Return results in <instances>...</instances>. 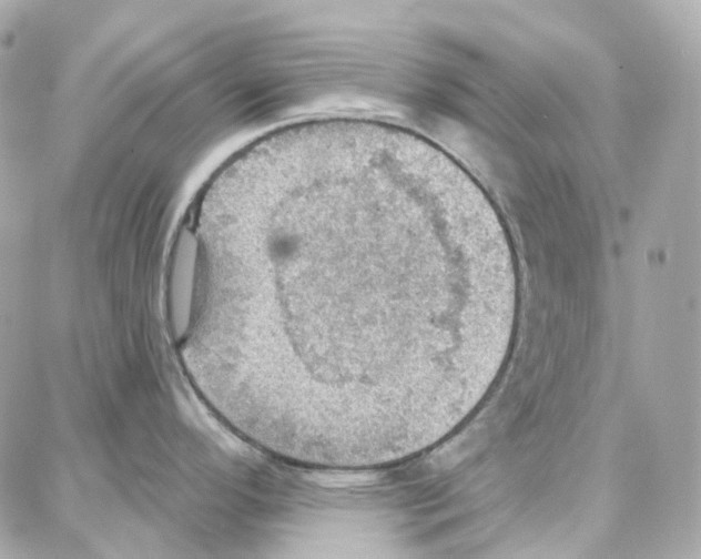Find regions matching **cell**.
<instances>
[{"label":"cell","mask_w":701,"mask_h":559,"mask_svg":"<svg viewBox=\"0 0 701 559\" xmlns=\"http://www.w3.org/2000/svg\"><path fill=\"white\" fill-rule=\"evenodd\" d=\"M233 277L260 327L276 326L273 350L353 388L456 362L494 287L470 218L357 176L298 186L236 230Z\"/></svg>","instance_id":"6da1fadb"}]
</instances>
